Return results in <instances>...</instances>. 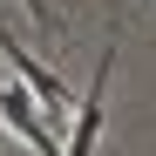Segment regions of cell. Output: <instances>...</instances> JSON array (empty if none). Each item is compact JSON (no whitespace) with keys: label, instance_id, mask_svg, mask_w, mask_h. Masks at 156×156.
Wrapping results in <instances>:
<instances>
[{"label":"cell","instance_id":"cell-1","mask_svg":"<svg viewBox=\"0 0 156 156\" xmlns=\"http://www.w3.org/2000/svg\"><path fill=\"white\" fill-rule=\"evenodd\" d=\"M0 55H7V68H14L20 82L34 88V95H41V115H68V109H75V95H68V82H61L55 68H41V61H34V48H20V41H14L7 27H0Z\"/></svg>","mask_w":156,"mask_h":156},{"label":"cell","instance_id":"cell-2","mask_svg":"<svg viewBox=\"0 0 156 156\" xmlns=\"http://www.w3.org/2000/svg\"><path fill=\"white\" fill-rule=\"evenodd\" d=\"M0 122H7V136H20L34 156H61V149H55V136H48V115L34 109V88L20 82V75L0 88Z\"/></svg>","mask_w":156,"mask_h":156},{"label":"cell","instance_id":"cell-3","mask_svg":"<svg viewBox=\"0 0 156 156\" xmlns=\"http://www.w3.org/2000/svg\"><path fill=\"white\" fill-rule=\"evenodd\" d=\"M109 68H115V48H102V55H95V82H88V95L75 102V136H68V149H61V156H95V136H102V95H109Z\"/></svg>","mask_w":156,"mask_h":156},{"label":"cell","instance_id":"cell-4","mask_svg":"<svg viewBox=\"0 0 156 156\" xmlns=\"http://www.w3.org/2000/svg\"><path fill=\"white\" fill-rule=\"evenodd\" d=\"M20 7L34 14V27H55V14H48V0H20Z\"/></svg>","mask_w":156,"mask_h":156}]
</instances>
